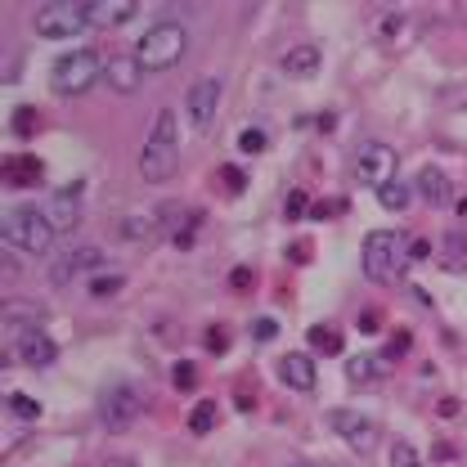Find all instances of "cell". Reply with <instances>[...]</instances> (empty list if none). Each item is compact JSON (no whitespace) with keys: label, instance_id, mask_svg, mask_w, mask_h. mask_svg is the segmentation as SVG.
I'll list each match as a JSON object with an SVG mask.
<instances>
[{"label":"cell","instance_id":"1","mask_svg":"<svg viewBox=\"0 0 467 467\" xmlns=\"http://www.w3.org/2000/svg\"><path fill=\"white\" fill-rule=\"evenodd\" d=\"M180 166V126H176V113L162 108L149 126V140H144V153H140V176L149 184H162L176 176Z\"/></svg>","mask_w":467,"mask_h":467},{"label":"cell","instance_id":"2","mask_svg":"<svg viewBox=\"0 0 467 467\" xmlns=\"http://www.w3.org/2000/svg\"><path fill=\"white\" fill-rule=\"evenodd\" d=\"M409 248H413V243L404 238L400 229H373V233L364 238V252H360L364 274L373 279V284H400V279H404V265L413 261Z\"/></svg>","mask_w":467,"mask_h":467},{"label":"cell","instance_id":"3","mask_svg":"<svg viewBox=\"0 0 467 467\" xmlns=\"http://www.w3.org/2000/svg\"><path fill=\"white\" fill-rule=\"evenodd\" d=\"M0 238H5L9 256H18V252L45 256L54 248V229H50V220H45L41 207H9L5 220H0Z\"/></svg>","mask_w":467,"mask_h":467},{"label":"cell","instance_id":"4","mask_svg":"<svg viewBox=\"0 0 467 467\" xmlns=\"http://www.w3.org/2000/svg\"><path fill=\"white\" fill-rule=\"evenodd\" d=\"M184 50H189V32H184V23L162 18V23H153V28L140 36L135 59H140L144 72H166V68H176L184 59Z\"/></svg>","mask_w":467,"mask_h":467},{"label":"cell","instance_id":"5","mask_svg":"<svg viewBox=\"0 0 467 467\" xmlns=\"http://www.w3.org/2000/svg\"><path fill=\"white\" fill-rule=\"evenodd\" d=\"M104 68L108 63L95 50H68L54 63V72H50V90L54 95H68V99H72V95H85L95 81L104 77Z\"/></svg>","mask_w":467,"mask_h":467},{"label":"cell","instance_id":"6","mask_svg":"<svg viewBox=\"0 0 467 467\" xmlns=\"http://www.w3.org/2000/svg\"><path fill=\"white\" fill-rule=\"evenodd\" d=\"M90 28V0H50L36 9V36L45 41H68Z\"/></svg>","mask_w":467,"mask_h":467},{"label":"cell","instance_id":"7","mask_svg":"<svg viewBox=\"0 0 467 467\" xmlns=\"http://www.w3.org/2000/svg\"><path fill=\"white\" fill-rule=\"evenodd\" d=\"M95 409H99V423L108 427V432H126V427L140 418V409H144V400H140V387L135 382H108L104 391H99V400H95Z\"/></svg>","mask_w":467,"mask_h":467},{"label":"cell","instance_id":"8","mask_svg":"<svg viewBox=\"0 0 467 467\" xmlns=\"http://www.w3.org/2000/svg\"><path fill=\"white\" fill-rule=\"evenodd\" d=\"M45 220H50V229L54 233H72L81 225V216H85V180H68V184H59V189L45 198Z\"/></svg>","mask_w":467,"mask_h":467},{"label":"cell","instance_id":"9","mask_svg":"<svg viewBox=\"0 0 467 467\" xmlns=\"http://www.w3.org/2000/svg\"><path fill=\"white\" fill-rule=\"evenodd\" d=\"M355 180L368 184V189H382V184L396 180V149L382 140H368L360 144V153H355Z\"/></svg>","mask_w":467,"mask_h":467},{"label":"cell","instance_id":"10","mask_svg":"<svg viewBox=\"0 0 467 467\" xmlns=\"http://www.w3.org/2000/svg\"><path fill=\"white\" fill-rule=\"evenodd\" d=\"M220 90H225V81L216 77V72H207V77H198L189 85V95H184V108H189V126L207 135L216 121V108H220Z\"/></svg>","mask_w":467,"mask_h":467},{"label":"cell","instance_id":"11","mask_svg":"<svg viewBox=\"0 0 467 467\" xmlns=\"http://www.w3.org/2000/svg\"><path fill=\"white\" fill-rule=\"evenodd\" d=\"M328 432H337L355 454H373L377 449V423L360 409H328Z\"/></svg>","mask_w":467,"mask_h":467},{"label":"cell","instance_id":"12","mask_svg":"<svg viewBox=\"0 0 467 467\" xmlns=\"http://www.w3.org/2000/svg\"><path fill=\"white\" fill-rule=\"evenodd\" d=\"M99 265H104V252L99 248H68V252H59L54 261H50V284L54 288H68V284H77L81 274L90 279Z\"/></svg>","mask_w":467,"mask_h":467},{"label":"cell","instance_id":"13","mask_svg":"<svg viewBox=\"0 0 467 467\" xmlns=\"http://www.w3.org/2000/svg\"><path fill=\"white\" fill-rule=\"evenodd\" d=\"M9 355H18V360L32 364V368H50V364L59 360V341L45 333V328H23Z\"/></svg>","mask_w":467,"mask_h":467},{"label":"cell","instance_id":"14","mask_svg":"<svg viewBox=\"0 0 467 467\" xmlns=\"http://www.w3.org/2000/svg\"><path fill=\"white\" fill-rule=\"evenodd\" d=\"M140 14L135 0H90V28L108 32V28H126V23Z\"/></svg>","mask_w":467,"mask_h":467},{"label":"cell","instance_id":"15","mask_svg":"<svg viewBox=\"0 0 467 467\" xmlns=\"http://www.w3.org/2000/svg\"><path fill=\"white\" fill-rule=\"evenodd\" d=\"M104 81L113 85L117 95H131V90H140V81H144V68H140V59H135V54H113V59H108V68H104Z\"/></svg>","mask_w":467,"mask_h":467},{"label":"cell","instance_id":"16","mask_svg":"<svg viewBox=\"0 0 467 467\" xmlns=\"http://www.w3.org/2000/svg\"><path fill=\"white\" fill-rule=\"evenodd\" d=\"M41 180H45V162L36 153H18L5 162V184H14V189H32Z\"/></svg>","mask_w":467,"mask_h":467},{"label":"cell","instance_id":"17","mask_svg":"<svg viewBox=\"0 0 467 467\" xmlns=\"http://www.w3.org/2000/svg\"><path fill=\"white\" fill-rule=\"evenodd\" d=\"M279 377L292 387V391H310L315 387V360L301 351H288L284 360H279Z\"/></svg>","mask_w":467,"mask_h":467},{"label":"cell","instance_id":"18","mask_svg":"<svg viewBox=\"0 0 467 467\" xmlns=\"http://www.w3.org/2000/svg\"><path fill=\"white\" fill-rule=\"evenodd\" d=\"M284 72L292 81H305V77H315L319 72V45L315 41H301V45H292V50L284 54Z\"/></svg>","mask_w":467,"mask_h":467},{"label":"cell","instance_id":"19","mask_svg":"<svg viewBox=\"0 0 467 467\" xmlns=\"http://www.w3.org/2000/svg\"><path fill=\"white\" fill-rule=\"evenodd\" d=\"M418 193H423L432 207H449L454 184L445 180V171H440V166H423V171H418Z\"/></svg>","mask_w":467,"mask_h":467},{"label":"cell","instance_id":"20","mask_svg":"<svg viewBox=\"0 0 467 467\" xmlns=\"http://www.w3.org/2000/svg\"><path fill=\"white\" fill-rule=\"evenodd\" d=\"M117 233L126 243H149L153 233H162V220H157V212H131L126 220H117Z\"/></svg>","mask_w":467,"mask_h":467},{"label":"cell","instance_id":"21","mask_svg":"<svg viewBox=\"0 0 467 467\" xmlns=\"http://www.w3.org/2000/svg\"><path fill=\"white\" fill-rule=\"evenodd\" d=\"M387 373V355H351L346 360V377L351 382H373Z\"/></svg>","mask_w":467,"mask_h":467},{"label":"cell","instance_id":"22","mask_svg":"<svg viewBox=\"0 0 467 467\" xmlns=\"http://www.w3.org/2000/svg\"><path fill=\"white\" fill-rule=\"evenodd\" d=\"M41 319H45V310L41 305H32V301H5V324L9 328H41Z\"/></svg>","mask_w":467,"mask_h":467},{"label":"cell","instance_id":"23","mask_svg":"<svg viewBox=\"0 0 467 467\" xmlns=\"http://www.w3.org/2000/svg\"><path fill=\"white\" fill-rule=\"evenodd\" d=\"M305 341H310L315 351H324V355H341V333L328 328V324H315L310 333H305Z\"/></svg>","mask_w":467,"mask_h":467},{"label":"cell","instance_id":"24","mask_svg":"<svg viewBox=\"0 0 467 467\" xmlns=\"http://www.w3.org/2000/svg\"><path fill=\"white\" fill-rule=\"evenodd\" d=\"M212 427H216V404H212V400H198V404L189 409V432H193V436H207Z\"/></svg>","mask_w":467,"mask_h":467},{"label":"cell","instance_id":"25","mask_svg":"<svg viewBox=\"0 0 467 467\" xmlns=\"http://www.w3.org/2000/svg\"><path fill=\"white\" fill-rule=\"evenodd\" d=\"M121 288H126L121 274H90L85 279V292H90V297H117Z\"/></svg>","mask_w":467,"mask_h":467},{"label":"cell","instance_id":"26","mask_svg":"<svg viewBox=\"0 0 467 467\" xmlns=\"http://www.w3.org/2000/svg\"><path fill=\"white\" fill-rule=\"evenodd\" d=\"M36 126H41V117H36V108H32V104H23L18 113L9 117V131H14L18 140H32V135H36Z\"/></svg>","mask_w":467,"mask_h":467},{"label":"cell","instance_id":"27","mask_svg":"<svg viewBox=\"0 0 467 467\" xmlns=\"http://www.w3.org/2000/svg\"><path fill=\"white\" fill-rule=\"evenodd\" d=\"M377 202H382L387 212H400V207L409 202V184H404V180H391V184H382V189H377Z\"/></svg>","mask_w":467,"mask_h":467},{"label":"cell","instance_id":"28","mask_svg":"<svg viewBox=\"0 0 467 467\" xmlns=\"http://www.w3.org/2000/svg\"><path fill=\"white\" fill-rule=\"evenodd\" d=\"M9 413L14 418H23V423H36V418H41V404H36L32 396H23V391H9Z\"/></svg>","mask_w":467,"mask_h":467},{"label":"cell","instance_id":"29","mask_svg":"<svg viewBox=\"0 0 467 467\" xmlns=\"http://www.w3.org/2000/svg\"><path fill=\"white\" fill-rule=\"evenodd\" d=\"M171 382H176V391H193V387H198V368H193V360H176Z\"/></svg>","mask_w":467,"mask_h":467},{"label":"cell","instance_id":"30","mask_svg":"<svg viewBox=\"0 0 467 467\" xmlns=\"http://www.w3.org/2000/svg\"><path fill=\"white\" fill-rule=\"evenodd\" d=\"M305 212H315V202L305 198V189H292L288 202H284V220H301Z\"/></svg>","mask_w":467,"mask_h":467},{"label":"cell","instance_id":"31","mask_svg":"<svg viewBox=\"0 0 467 467\" xmlns=\"http://www.w3.org/2000/svg\"><path fill=\"white\" fill-rule=\"evenodd\" d=\"M391 467H423V459H418V449L409 440H396L391 445Z\"/></svg>","mask_w":467,"mask_h":467},{"label":"cell","instance_id":"32","mask_svg":"<svg viewBox=\"0 0 467 467\" xmlns=\"http://www.w3.org/2000/svg\"><path fill=\"white\" fill-rule=\"evenodd\" d=\"M265 144H269V140H265L261 126H248V131L238 135V149H243V153H265Z\"/></svg>","mask_w":467,"mask_h":467},{"label":"cell","instance_id":"33","mask_svg":"<svg viewBox=\"0 0 467 467\" xmlns=\"http://www.w3.org/2000/svg\"><path fill=\"white\" fill-rule=\"evenodd\" d=\"M220 184H225V193H243L248 189V176L238 166H220Z\"/></svg>","mask_w":467,"mask_h":467},{"label":"cell","instance_id":"34","mask_svg":"<svg viewBox=\"0 0 467 467\" xmlns=\"http://www.w3.org/2000/svg\"><path fill=\"white\" fill-rule=\"evenodd\" d=\"M252 337H256V341H269V337H279V319H274V315H261V319H252Z\"/></svg>","mask_w":467,"mask_h":467},{"label":"cell","instance_id":"35","mask_svg":"<svg viewBox=\"0 0 467 467\" xmlns=\"http://www.w3.org/2000/svg\"><path fill=\"white\" fill-rule=\"evenodd\" d=\"M445 252H449V261H463V256H467V233L463 229H449L445 233Z\"/></svg>","mask_w":467,"mask_h":467},{"label":"cell","instance_id":"36","mask_svg":"<svg viewBox=\"0 0 467 467\" xmlns=\"http://www.w3.org/2000/svg\"><path fill=\"white\" fill-rule=\"evenodd\" d=\"M346 212V198H324V202H315V220H333V216H341Z\"/></svg>","mask_w":467,"mask_h":467},{"label":"cell","instance_id":"37","mask_svg":"<svg viewBox=\"0 0 467 467\" xmlns=\"http://www.w3.org/2000/svg\"><path fill=\"white\" fill-rule=\"evenodd\" d=\"M252 284H256V274H252L248 265H233V269H229V288H233V292H252Z\"/></svg>","mask_w":467,"mask_h":467},{"label":"cell","instance_id":"38","mask_svg":"<svg viewBox=\"0 0 467 467\" xmlns=\"http://www.w3.org/2000/svg\"><path fill=\"white\" fill-rule=\"evenodd\" d=\"M288 261H292V265L310 261V243H288Z\"/></svg>","mask_w":467,"mask_h":467},{"label":"cell","instance_id":"39","mask_svg":"<svg viewBox=\"0 0 467 467\" xmlns=\"http://www.w3.org/2000/svg\"><path fill=\"white\" fill-rule=\"evenodd\" d=\"M404 351H409V333H396L391 346H387V360H396V355H404Z\"/></svg>","mask_w":467,"mask_h":467},{"label":"cell","instance_id":"40","mask_svg":"<svg viewBox=\"0 0 467 467\" xmlns=\"http://www.w3.org/2000/svg\"><path fill=\"white\" fill-rule=\"evenodd\" d=\"M432 459H436V463H454V459H459V449H454V445H445V440H440V445L432 449Z\"/></svg>","mask_w":467,"mask_h":467},{"label":"cell","instance_id":"41","mask_svg":"<svg viewBox=\"0 0 467 467\" xmlns=\"http://www.w3.org/2000/svg\"><path fill=\"white\" fill-rule=\"evenodd\" d=\"M225 328H207V346H212V351H225Z\"/></svg>","mask_w":467,"mask_h":467},{"label":"cell","instance_id":"42","mask_svg":"<svg viewBox=\"0 0 467 467\" xmlns=\"http://www.w3.org/2000/svg\"><path fill=\"white\" fill-rule=\"evenodd\" d=\"M377 328H382V319H377L373 310H364L360 315V333H377Z\"/></svg>","mask_w":467,"mask_h":467},{"label":"cell","instance_id":"43","mask_svg":"<svg viewBox=\"0 0 467 467\" xmlns=\"http://www.w3.org/2000/svg\"><path fill=\"white\" fill-rule=\"evenodd\" d=\"M409 256H413V261H427V256H432V243H427V238H413Z\"/></svg>","mask_w":467,"mask_h":467},{"label":"cell","instance_id":"44","mask_svg":"<svg viewBox=\"0 0 467 467\" xmlns=\"http://www.w3.org/2000/svg\"><path fill=\"white\" fill-rule=\"evenodd\" d=\"M436 413H440V418H454V413H459V400H454V396H449V400H440V404H436Z\"/></svg>","mask_w":467,"mask_h":467},{"label":"cell","instance_id":"45","mask_svg":"<svg viewBox=\"0 0 467 467\" xmlns=\"http://www.w3.org/2000/svg\"><path fill=\"white\" fill-rule=\"evenodd\" d=\"M18 77H23L18 63H14V59H5V85H9V81H18Z\"/></svg>","mask_w":467,"mask_h":467},{"label":"cell","instance_id":"46","mask_svg":"<svg viewBox=\"0 0 467 467\" xmlns=\"http://www.w3.org/2000/svg\"><path fill=\"white\" fill-rule=\"evenodd\" d=\"M104 467H135V463H131V459H108Z\"/></svg>","mask_w":467,"mask_h":467},{"label":"cell","instance_id":"47","mask_svg":"<svg viewBox=\"0 0 467 467\" xmlns=\"http://www.w3.org/2000/svg\"><path fill=\"white\" fill-rule=\"evenodd\" d=\"M288 467H319V463H288Z\"/></svg>","mask_w":467,"mask_h":467}]
</instances>
